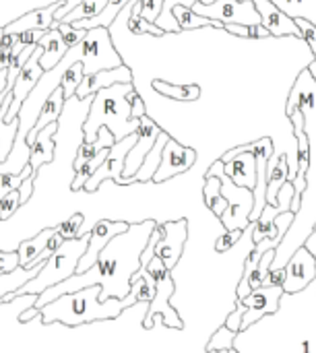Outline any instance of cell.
<instances>
[{
	"mask_svg": "<svg viewBox=\"0 0 316 353\" xmlns=\"http://www.w3.org/2000/svg\"><path fill=\"white\" fill-rule=\"evenodd\" d=\"M224 174L240 188L255 190L257 186V161L253 153H240L228 163H224Z\"/></svg>",
	"mask_w": 316,
	"mask_h": 353,
	"instance_id": "ffe728a7",
	"label": "cell"
},
{
	"mask_svg": "<svg viewBox=\"0 0 316 353\" xmlns=\"http://www.w3.org/2000/svg\"><path fill=\"white\" fill-rule=\"evenodd\" d=\"M161 10H164V0H141V10H139V14H141L147 23H153V25H155V21L159 19Z\"/></svg>",
	"mask_w": 316,
	"mask_h": 353,
	"instance_id": "ab89813d",
	"label": "cell"
},
{
	"mask_svg": "<svg viewBox=\"0 0 316 353\" xmlns=\"http://www.w3.org/2000/svg\"><path fill=\"white\" fill-rule=\"evenodd\" d=\"M35 319L41 321V314H39V310H37L35 306H31V308H27V310H23V312L19 314V323H21V325H23V323H29V321H35Z\"/></svg>",
	"mask_w": 316,
	"mask_h": 353,
	"instance_id": "681fc988",
	"label": "cell"
},
{
	"mask_svg": "<svg viewBox=\"0 0 316 353\" xmlns=\"http://www.w3.org/2000/svg\"><path fill=\"white\" fill-rule=\"evenodd\" d=\"M128 228H130V223H128V221H110V219H99V221L91 228V232H87V236H89V244H87L85 254H83V256H81V261H79L77 273H85V271H89V269L95 265V261H97L99 252L110 244V240H112V238H116V236H120V234H124Z\"/></svg>",
	"mask_w": 316,
	"mask_h": 353,
	"instance_id": "7c38bea8",
	"label": "cell"
},
{
	"mask_svg": "<svg viewBox=\"0 0 316 353\" xmlns=\"http://www.w3.org/2000/svg\"><path fill=\"white\" fill-rule=\"evenodd\" d=\"M308 72H310V77H313V81L316 83V60H313L310 64H308V68H306Z\"/></svg>",
	"mask_w": 316,
	"mask_h": 353,
	"instance_id": "9f6ffc18",
	"label": "cell"
},
{
	"mask_svg": "<svg viewBox=\"0 0 316 353\" xmlns=\"http://www.w3.org/2000/svg\"><path fill=\"white\" fill-rule=\"evenodd\" d=\"M83 62H75V64H70L64 72H62V77H60V81H58V87L62 89V93H64V99H70V97H75V91H77V87H79V83L83 81Z\"/></svg>",
	"mask_w": 316,
	"mask_h": 353,
	"instance_id": "4dcf8cb0",
	"label": "cell"
},
{
	"mask_svg": "<svg viewBox=\"0 0 316 353\" xmlns=\"http://www.w3.org/2000/svg\"><path fill=\"white\" fill-rule=\"evenodd\" d=\"M159 134H161V128L147 114L139 118L137 141H135V145L130 147V151H128V155L124 159V172H122L124 178H132L139 172L143 159L147 157V153L151 151V147L155 145Z\"/></svg>",
	"mask_w": 316,
	"mask_h": 353,
	"instance_id": "9a60e30c",
	"label": "cell"
},
{
	"mask_svg": "<svg viewBox=\"0 0 316 353\" xmlns=\"http://www.w3.org/2000/svg\"><path fill=\"white\" fill-rule=\"evenodd\" d=\"M170 14L176 19L180 31H192V29H199V27H217V29H224L221 23L217 21H211V19H205L201 14H197L192 8H186V6H174L170 10Z\"/></svg>",
	"mask_w": 316,
	"mask_h": 353,
	"instance_id": "4316f807",
	"label": "cell"
},
{
	"mask_svg": "<svg viewBox=\"0 0 316 353\" xmlns=\"http://www.w3.org/2000/svg\"><path fill=\"white\" fill-rule=\"evenodd\" d=\"M203 199H205V207L219 219L226 209H228V201L221 194V180L219 178H205V188H203Z\"/></svg>",
	"mask_w": 316,
	"mask_h": 353,
	"instance_id": "f1b7e54d",
	"label": "cell"
},
{
	"mask_svg": "<svg viewBox=\"0 0 316 353\" xmlns=\"http://www.w3.org/2000/svg\"><path fill=\"white\" fill-rule=\"evenodd\" d=\"M201 4H211V2H215V0H199Z\"/></svg>",
	"mask_w": 316,
	"mask_h": 353,
	"instance_id": "6f0895ef",
	"label": "cell"
},
{
	"mask_svg": "<svg viewBox=\"0 0 316 353\" xmlns=\"http://www.w3.org/2000/svg\"><path fill=\"white\" fill-rule=\"evenodd\" d=\"M226 31H230L232 35H238V37H250L248 33V27L246 25H224Z\"/></svg>",
	"mask_w": 316,
	"mask_h": 353,
	"instance_id": "f5cc1de1",
	"label": "cell"
},
{
	"mask_svg": "<svg viewBox=\"0 0 316 353\" xmlns=\"http://www.w3.org/2000/svg\"><path fill=\"white\" fill-rule=\"evenodd\" d=\"M153 89L164 95V97H172L178 101H195L201 97V87L197 83L192 85H176L170 81H153Z\"/></svg>",
	"mask_w": 316,
	"mask_h": 353,
	"instance_id": "83f0119b",
	"label": "cell"
},
{
	"mask_svg": "<svg viewBox=\"0 0 316 353\" xmlns=\"http://www.w3.org/2000/svg\"><path fill=\"white\" fill-rule=\"evenodd\" d=\"M195 161H197V151L190 149V147L180 145L178 141H174L170 137L164 151H161V161H159V168L153 174L151 182L161 184V182L174 178V176H180V174L188 172L195 165Z\"/></svg>",
	"mask_w": 316,
	"mask_h": 353,
	"instance_id": "8fae6325",
	"label": "cell"
},
{
	"mask_svg": "<svg viewBox=\"0 0 316 353\" xmlns=\"http://www.w3.org/2000/svg\"><path fill=\"white\" fill-rule=\"evenodd\" d=\"M147 271H149V275L153 277V281H155V296H153V300L149 302V310H147V316H145V321H143V327L149 331V329H153V319L157 316V314H161V321H164V325L166 327H170V329H184V323H182V319L178 316V312L172 308V304H170V300H172V296H174V292H176V283H174V279H172V271L157 259V256H153L151 259V263L147 265Z\"/></svg>",
	"mask_w": 316,
	"mask_h": 353,
	"instance_id": "5b68a950",
	"label": "cell"
},
{
	"mask_svg": "<svg viewBox=\"0 0 316 353\" xmlns=\"http://www.w3.org/2000/svg\"><path fill=\"white\" fill-rule=\"evenodd\" d=\"M66 2L68 0H56V2H52V4H48L43 8H35V10H31V12H27V14L6 23L0 29H2L4 35H19V33H25V31H48L54 25L56 10L60 6H64Z\"/></svg>",
	"mask_w": 316,
	"mask_h": 353,
	"instance_id": "2e32d148",
	"label": "cell"
},
{
	"mask_svg": "<svg viewBox=\"0 0 316 353\" xmlns=\"http://www.w3.org/2000/svg\"><path fill=\"white\" fill-rule=\"evenodd\" d=\"M99 294H101L99 285L64 294L56 298L54 302L46 304L43 308H39L41 323L43 325L62 323L66 327H79V325L97 323V321H116L124 312L122 300L108 298L101 302Z\"/></svg>",
	"mask_w": 316,
	"mask_h": 353,
	"instance_id": "7a4b0ae2",
	"label": "cell"
},
{
	"mask_svg": "<svg viewBox=\"0 0 316 353\" xmlns=\"http://www.w3.org/2000/svg\"><path fill=\"white\" fill-rule=\"evenodd\" d=\"M313 256L316 259V221H315V225H313V230H310V234H308V238L304 240V244H302Z\"/></svg>",
	"mask_w": 316,
	"mask_h": 353,
	"instance_id": "816d5d0a",
	"label": "cell"
},
{
	"mask_svg": "<svg viewBox=\"0 0 316 353\" xmlns=\"http://www.w3.org/2000/svg\"><path fill=\"white\" fill-rule=\"evenodd\" d=\"M114 143H116L114 134H112L108 128H99V130H97V137H95V141H93V143H85V141H83V143L79 145V149H77V157H75V161H72V170H75V168H79L83 161L93 159L101 149H110Z\"/></svg>",
	"mask_w": 316,
	"mask_h": 353,
	"instance_id": "d4e9b609",
	"label": "cell"
},
{
	"mask_svg": "<svg viewBox=\"0 0 316 353\" xmlns=\"http://www.w3.org/2000/svg\"><path fill=\"white\" fill-rule=\"evenodd\" d=\"M242 234H244L242 230H230V232L221 234V236H219V240L215 242V250H217V252H228L234 244H238V242H240Z\"/></svg>",
	"mask_w": 316,
	"mask_h": 353,
	"instance_id": "7bdbcfd3",
	"label": "cell"
},
{
	"mask_svg": "<svg viewBox=\"0 0 316 353\" xmlns=\"http://www.w3.org/2000/svg\"><path fill=\"white\" fill-rule=\"evenodd\" d=\"M234 341H236V333H232L230 329H226V327L221 325V327L213 333V337L207 341L205 352H230V350H234Z\"/></svg>",
	"mask_w": 316,
	"mask_h": 353,
	"instance_id": "836d02e7",
	"label": "cell"
},
{
	"mask_svg": "<svg viewBox=\"0 0 316 353\" xmlns=\"http://www.w3.org/2000/svg\"><path fill=\"white\" fill-rule=\"evenodd\" d=\"M257 12L261 14V25L267 27V31L273 37H284V35H296L302 39V31L296 25L294 19H290L286 12H282L273 2L269 0H253Z\"/></svg>",
	"mask_w": 316,
	"mask_h": 353,
	"instance_id": "ac0fdd59",
	"label": "cell"
},
{
	"mask_svg": "<svg viewBox=\"0 0 316 353\" xmlns=\"http://www.w3.org/2000/svg\"><path fill=\"white\" fill-rule=\"evenodd\" d=\"M126 99H128V103H130V118L139 120L141 116H145V103H143V99L139 97L137 91H130V93L126 95Z\"/></svg>",
	"mask_w": 316,
	"mask_h": 353,
	"instance_id": "f6af8a7d",
	"label": "cell"
},
{
	"mask_svg": "<svg viewBox=\"0 0 316 353\" xmlns=\"http://www.w3.org/2000/svg\"><path fill=\"white\" fill-rule=\"evenodd\" d=\"M87 244H89V236L87 234H81L75 240H64L62 246L43 263L41 271L31 281L23 283V288H19L14 292H6V294L0 296V306L2 304H10L12 300H17L21 296H27V294L39 296L48 288L58 285L64 279H68L70 275H75L77 267H79V261H81V256L87 250Z\"/></svg>",
	"mask_w": 316,
	"mask_h": 353,
	"instance_id": "277c9868",
	"label": "cell"
},
{
	"mask_svg": "<svg viewBox=\"0 0 316 353\" xmlns=\"http://www.w3.org/2000/svg\"><path fill=\"white\" fill-rule=\"evenodd\" d=\"M168 139H170V134L161 130V134L157 137L155 145L151 147V151H149V153H147V157L143 159V163H141L139 172H137L132 178H124V186H128V184H135V182H141V184H147V182H151L153 174H155V172H157V168H159V161H161V151H164V147H166Z\"/></svg>",
	"mask_w": 316,
	"mask_h": 353,
	"instance_id": "603a6c76",
	"label": "cell"
},
{
	"mask_svg": "<svg viewBox=\"0 0 316 353\" xmlns=\"http://www.w3.org/2000/svg\"><path fill=\"white\" fill-rule=\"evenodd\" d=\"M192 10L221 25H261V14L257 12L253 0H215L211 4L195 2Z\"/></svg>",
	"mask_w": 316,
	"mask_h": 353,
	"instance_id": "8992f818",
	"label": "cell"
},
{
	"mask_svg": "<svg viewBox=\"0 0 316 353\" xmlns=\"http://www.w3.org/2000/svg\"><path fill=\"white\" fill-rule=\"evenodd\" d=\"M236 304H238V306H236V310H234L232 314H228V319H226L224 327L238 335V333H242V319H244L246 308H244V304H242V302H238V300H236Z\"/></svg>",
	"mask_w": 316,
	"mask_h": 353,
	"instance_id": "b9f144b4",
	"label": "cell"
},
{
	"mask_svg": "<svg viewBox=\"0 0 316 353\" xmlns=\"http://www.w3.org/2000/svg\"><path fill=\"white\" fill-rule=\"evenodd\" d=\"M43 33L46 31H25V33H19L17 39H19L21 46H37V41L41 39Z\"/></svg>",
	"mask_w": 316,
	"mask_h": 353,
	"instance_id": "c3c4849f",
	"label": "cell"
},
{
	"mask_svg": "<svg viewBox=\"0 0 316 353\" xmlns=\"http://www.w3.org/2000/svg\"><path fill=\"white\" fill-rule=\"evenodd\" d=\"M132 4H135V0H132ZM126 27H128V31H130V33H135V35H139V33L164 35V33H166L161 27H157V25H153V23H147V21H145L137 10H132V6H130V17H128Z\"/></svg>",
	"mask_w": 316,
	"mask_h": 353,
	"instance_id": "e575fe53",
	"label": "cell"
},
{
	"mask_svg": "<svg viewBox=\"0 0 316 353\" xmlns=\"http://www.w3.org/2000/svg\"><path fill=\"white\" fill-rule=\"evenodd\" d=\"M41 54H43V48H41V46H35L31 58L27 60V64L23 66L21 74L17 77L12 89H10V105H8V112L2 116L4 122H12V120L19 116V112H21V108H23V101L29 97V93L35 89L37 81L41 79V74H43V70H41V66H39Z\"/></svg>",
	"mask_w": 316,
	"mask_h": 353,
	"instance_id": "9c48e42d",
	"label": "cell"
},
{
	"mask_svg": "<svg viewBox=\"0 0 316 353\" xmlns=\"http://www.w3.org/2000/svg\"><path fill=\"white\" fill-rule=\"evenodd\" d=\"M224 176V161L217 159L215 163H211V168L205 172V178H221Z\"/></svg>",
	"mask_w": 316,
	"mask_h": 353,
	"instance_id": "f907efd6",
	"label": "cell"
},
{
	"mask_svg": "<svg viewBox=\"0 0 316 353\" xmlns=\"http://www.w3.org/2000/svg\"><path fill=\"white\" fill-rule=\"evenodd\" d=\"M273 259H275V250H267V252H263V254H261L257 269L248 275V290H250V292H255V290H259V288H261L263 279H265V277H267V273L271 271Z\"/></svg>",
	"mask_w": 316,
	"mask_h": 353,
	"instance_id": "d6a6232c",
	"label": "cell"
},
{
	"mask_svg": "<svg viewBox=\"0 0 316 353\" xmlns=\"http://www.w3.org/2000/svg\"><path fill=\"white\" fill-rule=\"evenodd\" d=\"M52 27H56V29L60 31V35H62L66 48L77 46V43L87 35V29H77L75 25H68V23H54Z\"/></svg>",
	"mask_w": 316,
	"mask_h": 353,
	"instance_id": "f35d334b",
	"label": "cell"
},
{
	"mask_svg": "<svg viewBox=\"0 0 316 353\" xmlns=\"http://www.w3.org/2000/svg\"><path fill=\"white\" fill-rule=\"evenodd\" d=\"M286 269V277L282 283L284 294H298L302 290H306L316 279V259L304 248L300 246L288 261Z\"/></svg>",
	"mask_w": 316,
	"mask_h": 353,
	"instance_id": "4fadbf2b",
	"label": "cell"
},
{
	"mask_svg": "<svg viewBox=\"0 0 316 353\" xmlns=\"http://www.w3.org/2000/svg\"><path fill=\"white\" fill-rule=\"evenodd\" d=\"M106 4H108V0H81V4L70 8L68 14H64L58 23H68L70 25V23H77V21L93 19L106 8Z\"/></svg>",
	"mask_w": 316,
	"mask_h": 353,
	"instance_id": "f546056e",
	"label": "cell"
},
{
	"mask_svg": "<svg viewBox=\"0 0 316 353\" xmlns=\"http://www.w3.org/2000/svg\"><path fill=\"white\" fill-rule=\"evenodd\" d=\"M300 353H313V341L310 339H304L300 343Z\"/></svg>",
	"mask_w": 316,
	"mask_h": 353,
	"instance_id": "11a10c76",
	"label": "cell"
},
{
	"mask_svg": "<svg viewBox=\"0 0 316 353\" xmlns=\"http://www.w3.org/2000/svg\"><path fill=\"white\" fill-rule=\"evenodd\" d=\"M248 33H250V37H255V39L271 37V33L267 31V27H265V25H253V27H248Z\"/></svg>",
	"mask_w": 316,
	"mask_h": 353,
	"instance_id": "db71d44e",
	"label": "cell"
},
{
	"mask_svg": "<svg viewBox=\"0 0 316 353\" xmlns=\"http://www.w3.org/2000/svg\"><path fill=\"white\" fill-rule=\"evenodd\" d=\"M35 178L37 176H29L27 180H23V184L17 188L19 190V199H21V207L29 203L31 194H33V188H35Z\"/></svg>",
	"mask_w": 316,
	"mask_h": 353,
	"instance_id": "bcb514c9",
	"label": "cell"
},
{
	"mask_svg": "<svg viewBox=\"0 0 316 353\" xmlns=\"http://www.w3.org/2000/svg\"><path fill=\"white\" fill-rule=\"evenodd\" d=\"M54 232H56L54 228H46L37 236H33V238H29V240H25V242L19 244L17 256H19V267L21 269H31L33 265H37V259L43 252V248H46V244H48V240H50V236Z\"/></svg>",
	"mask_w": 316,
	"mask_h": 353,
	"instance_id": "cb8c5ba5",
	"label": "cell"
},
{
	"mask_svg": "<svg viewBox=\"0 0 316 353\" xmlns=\"http://www.w3.org/2000/svg\"><path fill=\"white\" fill-rule=\"evenodd\" d=\"M85 217L81 215V213H75L72 217H68L66 221H62L58 228H56V232L64 238V240H75V238H79L81 236V228H83V221Z\"/></svg>",
	"mask_w": 316,
	"mask_h": 353,
	"instance_id": "8d00e7d4",
	"label": "cell"
},
{
	"mask_svg": "<svg viewBox=\"0 0 316 353\" xmlns=\"http://www.w3.org/2000/svg\"><path fill=\"white\" fill-rule=\"evenodd\" d=\"M195 2H199V0H164V10H161V14H159V19H164V17H168L170 19V25H172V31H176V33H180V27H178V23H176V19L170 14V10L174 8V6H186V8H192V4ZM157 19V21H159Z\"/></svg>",
	"mask_w": 316,
	"mask_h": 353,
	"instance_id": "60d3db41",
	"label": "cell"
},
{
	"mask_svg": "<svg viewBox=\"0 0 316 353\" xmlns=\"http://www.w3.org/2000/svg\"><path fill=\"white\" fill-rule=\"evenodd\" d=\"M284 290L282 285H273V288H259L255 292H250L242 304L246 308L244 319H242V331H246L248 327H253L255 323H259L263 316L275 314L279 310V302L284 298Z\"/></svg>",
	"mask_w": 316,
	"mask_h": 353,
	"instance_id": "5bb4252c",
	"label": "cell"
},
{
	"mask_svg": "<svg viewBox=\"0 0 316 353\" xmlns=\"http://www.w3.org/2000/svg\"><path fill=\"white\" fill-rule=\"evenodd\" d=\"M17 130H19V118H14L12 122H4L0 118V163L6 161L14 139H17Z\"/></svg>",
	"mask_w": 316,
	"mask_h": 353,
	"instance_id": "1f68e13d",
	"label": "cell"
},
{
	"mask_svg": "<svg viewBox=\"0 0 316 353\" xmlns=\"http://www.w3.org/2000/svg\"><path fill=\"white\" fill-rule=\"evenodd\" d=\"M21 209V199H19V190H10L0 199V221L10 219L17 211Z\"/></svg>",
	"mask_w": 316,
	"mask_h": 353,
	"instance_id": "74e56055",
	"label": "cell"
},
{
	"mask_svg": "<svg viewBox=\"0 0 316 353\" xmlns=\"http://www.w3.org/2000/svg\"><path fill=\"white\" fill-rule=\"evenodd\" d=\"M19 269V256L17 252H2L0 250V277L14 273Z\"/></svg>",
	"mask_w": 316,
	"mask_h": 353,
	"instance_id": "ee69618b",
	"label": "cell"
},
{
	"mask_svg": "<svg viewBox=\"0 0 316 353\" xmlns=\"http://www.w3.org/2000/svg\"><path fill=\"white\" fill-rule=\"evenodd\" d=\"M284 277H286V269H271L267 273V277L263 279L261 288H273V285H282L284 283Z\"/></svg>",
	"mask_w": 316,
	"mask_h": 353,
	"instance_id": "7dc6e473",
	"label": "cell"
},
{
	"mask_svg": "<svg viewBox=\"0 0 316 353\" xmlns=\"http://www.w3.org/2000/svg\"><path fill=\"white\" fill-rule=\"evenodd\" d=\"M219 180H221V194L228 201V209L219 219L226 225V232H230V230L244 232L250 225V211L255 207V194L248 188L236 186L226 174Z\"/></svg>",
	"mask_w": 316,
	"mask_h": 353,
	"instance_id": "52a82bcc",
	"label": "cell"
},
{
	"mask_svg": "<svg viewBox=\"0 0 316 353\" xmlns=\"http://www.w3.org/2000/svg\"><path fill=\"white\" fill-rule=\"evenodd\" d=\"M116 83H132V70L126 64H120L116 68H108V70H99L95 74H85L83 81L79 83L75 97L79 99H87L93 93H97L99 89L112 87Z\"/></svg>",
	"mask_w": 316,
	"mask_h": 353,
	"instance_id": "e0dca14e",
	"label": "cell"
},
{
	"mask_svg": "<svg viewBox=\"0 0 316 353\" xmlns=\"http://www.w3.org/2000/svg\"><path fill=\"white\" fill-rule=\"evenodd\" d=\"M135 141H137V132L124 137L122 141H116V143L110 147V153H108L106 161H103V163L93 172V176L85 182L83 190L95 192L106 180H114L116 184H124V176H122V172H124V159H126L130 147L135 145Z\"/></svg>",
	"mask_w": 316,
	"mask_h": 353,
	"instance_id": "ba28073f",
	"label": "cell"
},
{
	"mask_svg": "<svg viewBox=\"0 0 316 353\" xmlns=\"http://www.w3.org/2000/svg\"><path fill=\"white\" fill-rule=\"evenodd\" d=\"M159 230H161V238L155 246V256L172 271L184 252L188 240V221L186 219L164 221L159 223Z\"/></svg>",
	"mask_w": 316,
	"mask_h": 353,
	"instance_id": "30bf717a",
	"label": "cell"
},
{
	"mask_svg": "<svg viewBox=\"0 0 316 353\" xmlns=\"http://www.w3.org/2000/svg\"><path fill=\"white\" fill-rule=\"evenodd\" d=\"M29 176H35L29 163H27V165L23 168V172H19V174H0V199H2L6 192L17 190V188L23 184V180H27Z\"/></svg>",
	"mask_w": 316,
	"mask_h": 353,
	"instance_id": "d590c367",
	"label": "cell"
},
{
	"mask_svg": "<svg viewBox=\"0 0 316 353\" xmlns=\"http://www.w3.org/2000/svg\"><path fill=\"white\" fill-rule=\"evenodd\" d=\"M58 132V122H52L48 124L46 128H41L33 141V145L29 147V165L33 170V174L37 176L39 168L46 165V163H52L54 161V151H56V137Z\"/></svg>",
	"mask_w": 316,
	"mask_h": 353,
	"instance_id": "d6986e66",
	"label": "cell"
},
{
	"mask_svg": "<svg viewBox=\"0 0 316 353\" xmlns=\"http://www.w3.org/2000/svg\"><path fill=\"white\" fill-rule=\"evenodd\" d=\"M37 46L43 48V54L39 58V66H41L43 72L46 70H52L62 60V56L68 52V48H66V43H64V39H62V35H60V31L56 27L48 29L41 35V39L37 41Z\"/></svg>",
	"mask_w": 316,
	"mask_h": 353,
	"instance_id": "7402d4cb",
	"label": "cell"
},
{
	"mask_svg": "<svg viewBox=\"0 0 316 353\" xmlns=\"http://www.w3.org/2000/svg\"><path fill=\"white\" fill-rule=\"evenodd\" d=\"M286 182H288V155L273 153L267 163V190H265L267 205L277 207V192Z\"/></svg>",
	"mask_w": 316,
	"mask_h": 353,
	"instance_id": "44dd1931",
	"label": "cell"
},
{
	"mask_svg": "<svg viewBox=\"0 0 316 353\" xmlns=\"http://www.w3.org/2000/svg\"><path fill=\"white\" fill-rule=\"evenodd\" d=\"M155 225L157 223L153 219L130 223V228L124 234L110 240V244L99 252L95 265L89 271L75 273L62 283L48 288L46 292L37 296L33 306L39 310L64 294H72L85 288H93V285L101 288V294H99L101 302L108 298H118V300L126 298L130 292V277L132 273L141 269V252L147 246V240Z\"/></svg>",
	"mask_w": 316,
	"mask_h": 353,
	"instance_id": "6da1fadb",
	"label": "cell"
},
{
	"mask_svg": "<svg viewBox=\"0 0 316 353\" xmlns=\"http://www.w3.org/2000/svg\"><path fill=\"white\" fill-rule=\"evenodd\" d=\"M130 0H108V4H106V8L97 14V17H93V19H85V21H77V23H70V25H75L77 29H95V27H103V29H108L114 21H116V17L120 14V10L128 4Z\"/></svg>",
	"mask_w": 316,
	"mask_h": 353,
	"instance_id": "484cf974",
	"label": "cell"
},
{
	"mask_svg": "<svg viewBox=\"0 0 316 353\" xmlns=\"http://www.w3.org/2000/svg\"><path fill=\"white\" fill-rule=\"evenodd\" d=\"M130 91H135L132 83H116L91 95L87 120L83 122L85 143H93L99 128H108L116 141L137 132L139 120L130 118V103L126 99Z\"/></svg>",
	"mask_w": 316,
	"mask_h": 353,
	"instance_id": "3957f363",
	"label": "cell"
}]
</instances>
